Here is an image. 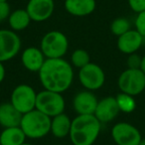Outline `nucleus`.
<instances>
[{
	"mask_svg": "<svg viewBox=\"0 0 145 145\" xmlns=\"http://www.w3.org/2000/svg\"><path fill=\"white\" fill-rule=\"evenodd\" d=\"M38 72L43 88L56 93H62L70 89L74 81L72 65L63 58L46 59Z\"/></svg>",
	"mask_w": 145,
	"mask_h": 145,
	"instance_id": "obj_1",
	"label": "nucleus"
},
{
	"mask_svg": "<svg viewBox=\"0 0 145 145\" xmlns=\"http://www.w3.org/2000/svg\"><path fill=\"white\" fill-rule=\"evenodd\" d=\"M101 129V123L95 114H79L72 120L70 139L72 145H93Z\"/></svg>",
	"mask_w": 145,
	"mask_h": 145,
	"instance_id": "obj_2",
	"label": "nucleus"
},
{
	"mask_svg": "<svg viewBox=\"0 0 145 145\" xmlns=\"http://www.w3.org/2000/svg\"><path fill=\"white\" fill-rule=\"evenodd\" d=\"M20 127L28 138H43L51 131V117L35 108L23 114Z\"/></svg>",
	"mask_w": 145,
	"mask_h": 145,
	"instance_id": "obj_3",
	"label": "nucleus"
},
{
	"mask_svg": "<svg viewBox=\"0 0 145 145\" xmlns=\"http://www.w3.org/2000/svg\"><path fill=\"white\" fill-rule=\"evenodd\" d=\"M40 49L46 59L63 58L68 52L69 40L61 31H50L43 36Z\"/></svg>",
	"mask_w": 145,
	"mask_h": 145,
	"instance_id": "obj_4",
	"label": "nucleus"
},
{
	"mask_svg": "<svg viewBox=\"0 0 145 145\" xmlns=\"http://www.w3.org/2000/svg\"><path fill=\"white\" fill-rule=\"evenodd\" d=\"M65 106L66 103L62 93L48 89H44L37 93L36 109L51 118L64 112Z\"/></svg>",
	"mask_w": 145,
	"mask_h": 145,
	"instance_id": "obj_5",
	"label": "nucleus"
},
{
	"mask_svg": "<svg viewBox=\"0 0 145 145\" xmlns=\"http://www.w3.org/2000/svg\"><path fill=\"white\" fill-rule=\"evenodd\" d=\"M117 85L121 93L126 95H140L145 89V74L140 69H127L120 74Z\"/></svg>",
	"mask_w": 145,
	"mask_h": 145,
	"instance_id": "obj_6",
	"label": "nucleus"
},
{
	"mask_svg": "<svg viewBox=\"0 0 145 145\" xmlns=\"http://www.w3.org/2000/svg\"><path fill=\"white\" fill-rule=\"evenodd\" d=\"M37 93L31 86L22 84L12 91L10 103L22 114L36 108Z\"/></svg>",
	"mask_w": 145,
	"mask_h": 145,
	"instance_id": "obj_7",
	"label": "nucleus"
},
{
	"mask_svg": "<svg viewBox=\"0 0 145 145\" xmlns=\"http://www.w3.org/2000/svg\"><path fill=\"white\" fill-rule=\"evenodd\" d=\"M79 80L85 89L93 91L99 89L105 85V74L97 64L89 63L84 68L80 69Z\"/></svg>",
	"mask_w": 145,
	"mask_h": 145,
	"instance_id": "obj_8",
	"label": "nucleus"
},
{
	"mask_svg": "<svg viewBox=\"0 0 145 145\" xmlns=\"http://www.w3.org/2000/svg\"><path fill=\"white\" fill-rule=\"evenodd\" d=\"M111 137L117 145H140L142 141L140 131L127 122H118L113 125Z\"/></svg>",
	"mask_w": 145,
	"mask_h": 145,
	"instance_id": "obj_9",
	"label": "nucleus"
},
{
	"mask_svg": "<svg viewBox=\"0 0 145 145\" xmlns=\"http://www.w3.org/2000/svg\"><path fill=\"white\" fill-rule=\"evenodd\" d=\"M21 49V39L16 32L0 29V62H7L17 56Z\"/></svg>",
	"mask_w": 145,
	"mask_h": 145,
	"instance_id": "obj_10",
	"label": "nucleus"
},
{
	"mask_svg": "<svg viewBox=\"0 0 145 145\" xmlns=\"http://www.w3.org/2000/svg\"><path fill=\"white\" fill-rule=\"evenodd\" d=\"M31 20L44 22L48 20L55 11L54 0H29L26 6Z\"/></svg>",
	"mask_w": 145,
	"mask_h": 145,
	"instance_id": "obj_11",
	"label": "nucleus"
},
{
	"mask_svg": "<svg viewBox=\"0 0 145 145\" xmlns=\"http://www.w3.org/2000/svg\"><path fill=\"white\" fill-rule=\"evenodd\" d=\"M120 112L114 97H106L99 101L95 111V116L101 121V123H107L112 121Z\"/></svg>",
	"mask_w": 145,
	"mask_h": 145,
	"instance_id": "obj_12",
	"label": "nucleus"
},
{
	"mask_svg": "<svg viewBox=\"0 0 145 145\" xmlns=\"http://www.w3.org/2000/svg\"><path fill=\"white\" fill-rule=\"evenodd\" d=\"M99 103L97 97L91 91H83L78 93L74 97L72 106L79 114H95V108Z\"/></svg>",
	"mask_w": 145,
	"mask_h": 145,
	"instance_id": "obj_13",
	"label": "nucleus"
},
{
	"mask_svg": "<svg viewBox=\"0 0 145 145\" xmlns=\"http://www.w3.org/2000/svg\"><path fill=\"white\" fill-rule=\"evenodd\" d=\"M143 43V37L136 30H129L125 34L121 35L117 39V48L125 55H131L136 53L141 48Z\"/></svg>",
	"mask_w": 145,
	"mask_h": 145,
	"instance_id": "obj_14",
	"label": "nucleus"
},
{
	"mask_svg": "<svg viewBox=\"0 0 145 145\" xmlns=\"http://www.w3.org/2000/svg\"><path fill=\"white\" fill-rule=\"evenodd\" d=\"M46 57L43 54L40 48L37 47H28L22 53L21 62L25 69L30 72H38L44 65Z\"/></svg>",
	"mask_w": 145,
	"mask_h": 145,
	"instance_id": "obj_15",
	"label": "nucleus"
},
{
	"mask_svg": "<svg viewBox=\"0 0 145 145\" xmlns=\"http://www.w3.org/2000/svg\"><path fill=\"white\" fill-rule=\"evenodd\" d=\"M65 9L69 14L85 17L91 14L97 7L95 0H65Z\"/></svg>",
	"mask_w": 145,
	"mask_h": 145,
	"instance_id": "obj_16",
	"label": "nucleus"
},
{
	"mask_svg": "<svg viewBox=\"0 0 145 145\" xmlns=\"http://www.w3.org/2000/svg\"><path fill=\"white\" fill-rule=\"evenodd\" d=\"M23 114L17 110L11 103L0 105V125L4 128L20 126Z\"/></svg>",
	"mask_w": 145,
	"mask_h": 145,
	"instance_id": "obj_17",
	"label": "nucleus"
},
{
	"mask_svg": "<svg viewBox=\"0 0 145 145\" xmlns=\"http://www.w3.org/2000/svg\"><path fill=\"white\" fill-rule=\"evenodd\" d=\"M72 120L64 112L51 118V131L50 132L57 138H65L70 135Z\"/></svg>",
	"mask_w": 145,
	"mask_h": 145,
	"instance_id": "obj_18",
	"label": "nucleus"
},
{
	"mask_svg": "<svg viewBox=\"0 0 145 145\" xmlns=\"http://www.w3.org/2000/svg\"><path fill=\"white\" fill-rule=\"evenodd\" d=\"M26 135L20 126L4 128L0 133L1 145H22L26 140Z\"/></svg>",
	"mask_w": 145,
	"mask_h": 145,
	"instance_id": "obj_19",
	"label": "nucleus"
},
{
	"mask_svg": "<svg viewBox=\"0 0 145 145\" xmlns=\"http://www.w3.org/2000/svg\"><path fill=\"white\" fill-rule=\"evenodd\" d=\"M31 21L32 20L26 9H16L15 11L11 12L8 18L9 26L14 32L25 30L30 25Z\"/></svg>",
	"mask_w": 145,
	"mask_h": 145,
	"instance_id": "obj_20",
	"label": "nucleus"
},
{
	"mask_svg": "<svg viewBox=\"0 0 145 145\" xmlns=\"http://www.w3.org/2000/svg\"><path fill=\"white\" fill-rule=\"evenodd\" d=\"M115 99H116L119 109H120V111H122V112L129 113V112H132L135 109L136 103H135L132 95L120 93L115 97Z\"/></svg>",
	"mask_w": 145,
	"mask_h": 145,
	"instance_id": "obj_21",
	"label": "nucleus"
},
{
	"mask_svg": "<svg viewBox=\"0 0 145 145\" xmlns=\"http://www.w3.org/2000/svg\"><path fill=\"white\" fill-rule=\"evenodd\" d=\"M71 62L74 67L82 69L91 63L89 54L84 49H77L72 52V56H71Z\"/></svg>",
	"mask_w": 145,
	"mask_h": 145,
	"instance_id": "obj_22",
	"label": "nucleus"
},
{
	"mask_svg": "<svg viewBox=\"0 0 145 145\" xmlns=\"http://www.w3.org/2000/svg\"><path fill=\"white\" fill-rule=\"evenodd\" d=\"M129 30H130V23L126 18H123V17L114 19L110 25L111 33L117 37L125 34Z\"/></svg>",
	"mask_w": 145,
	"mask_h": 145,
	"instance_id": "obj_23",
	"label": "nucleus"
},
{
	"mask_svg": "<svg viewBox=\"0 0 145 145\" xmlns=\"http://www.w3.org/2000/svg\"><path fill=\"white\" fill-rule=\"evenodd\" d=\"M135 30L145 38V11L138 13L135 19Z\"/></svg>",
	"mask_w": 145,
	"mask_h": 145,
	"instance_id": "obj_24",
	"label": "nucleus"
},
{
	"mask_svg": "<svg viewBox=\"0 0 145 145\" xmlns=\"http://www.w3.org/2000/svg\"><path fill=\"white\" fill-rule=\"evenodd\" d=\"M141 61H142V57L138 56L136 53L128 55V58H127L128 69H140Z\"/></svg>",
	"mask_w": 145,
	"mask_h": 145,
	"instance_id": "obj_25",
	"label": "nucleus"
},
{
	"mask_svg": "<svg viewBox=\"0 0 145 145\" xmlns=\"http://www.w3.org/2000/svg\"><path fill=\"white\" fill-rule=\"evenodd\" d=\"M10 14H11V9L8 2L7 1L0 2V22H2V21L6 20V19L8 20Z\"/></svg>",
	"mask_w": 145,
	"mask_h": 145,
	"instance_id": "obj_26",
	"label": "nucleus"
},
{
	"mask_svg": "<svg viewBox=\"0 0 145 145\" xmlns=\"http://www.w3.org/2000/svg\"><path fill=\"white\" fill-rule=\"evenodd\" d=\"M129 7L137 14L145 11V0H128Z\"/></svg>",
	"mask_w": 145,
	"mask_h": 145,
	"instance_id": "obj_27",
	"label": "nucleus"
},
{
	"mask_svg": "<svg viewBox=\"0 0 145 145\" xmlns=\"http://www.w3.org/2000/svg\"><path fill=\"white\" fill-rule=\"evenodd\" d=\"M5 76H6V70H5V67H4V65H3L2 62H0V84L4 81Z\"/></svg>",
	"mask_w": 145,
	"mask_h": 145,
	"instance_id": "obj_28",
	"label": "nucleus"
},
{
	"mask_svg": "<svg viewBox=\"0 0 145 145\" xmlns=\"http://www.w3.org/2000/svg\"><path fill=\"white\" fill-rule=\"evenodd\" d=\"M140 70L142 71V72L145 74V56H143V57H142V61H141Z\"/></svg>",
	"mask_w": 145,
	"mask_h": 145,
	"instance_id": "obj_29",
	"label": "nucleus"
},
{
	"mask_svg": "<svg viewBox=\"0 0 145 145\" xmlns=\"http://www.w3.org/2000/svg\"><path fill=\"white\" fill-rule=\"evenodd\" d=\"M22 145H35V144H31V143H26V142H25L24 144H22Z\"/></svg>",
	"mask_w": 145,
	"mask_h": 145,
	"instance_id": "obj_30",
	"label": "nucleus"
},
{
	"mask_svg": "<svg viewBox=\"0 0 145 145\" xmlns=\"http://www.w3.org/2000/svg\"><path fill=\"white\" fill-rule=\"evenodd\" d=\"M3 1H7V0H0V2H3Z\"/></svg>",
	"mask_w": 145,
	"mask_h": 145,
	"instance_id": "obj_31",
	"label": "nucleus"
},
{
	"mask_svg": "<svg viewBox=\"0 0 145 145\" xmlns=\"http://www.w3.org/2000/svg\"><path fill=\"white\" fill-rule=\"evenodd\" d=\"M144 93H145V89H144Z\"/></svg>",
	"mask_w": 145,
	"mask_h": 145,
	"instance_id": "obj_32",
	"label": "nucleus"
},
{
	"mask_svg": "<svg viewBox=\"0 0 145 145\" xmlns=\"http://www.w3.org/2000/svg\"><path fill=\"white\" fill-rule=\"evenodd\" d=\"M0 145H1V144H0Z\"/></svg>",
	"mask_w": 145,
	"mask_h": 145,
	"instance_id": "obj_33",
	"label": "nucleus"
}]
</instances>
